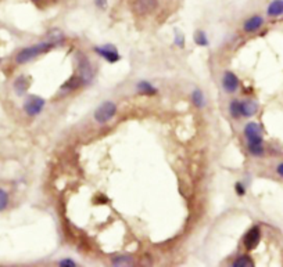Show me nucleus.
<instances>
[{
	"mask_svg": "<svg viewBox=\"0 0 283 267\" xmlns=\"http://www.w3.org/2000/svg\"><path fill=\"white\" fill-rule=\"evenodd\" d=\"M63 40H64L63 33L54 32L51 35V39H49V40L39 42V43H35V45L28 46V47L21 48L20 51L17 53V56H16V63L17 64H27V63L38 58L42 54L49 53L50 50H53L56 46H59L60 43H63Z\"/></svg>",
	"mask_w": 283,
	"mask_h": 267,
	"instance_id": "obj_1",
	"label": "nucleus"
},
{
	"mask_svg": "<svg viewBox=\"0 0 283 267\" xmlns=\"http://www.w3.org/2000/svg\"><path fill=\"white\" fill-rule=\"evenodd\" d=\"M244 137L247 140L249 153L253 157H263L264 155V140L261 126L257 122H249L244 126Z\"/></svg>",
	"mask_w": 283,
	"mask_h": 267,
	"instance_id": "obj_2",
	"label": "nucleus"
},
{
	"mask_svg": "<svg viewBox=\"0 0 283 267\" xmlns=\"http://www.w3.org/2000/svg\"><path fill=\"white\" fill-rule=\"evenodd\" d=\"M116 114H117V105H116V103L107 100V101L101 103L96 108V111H95V121L98 124L104 125L110 122L116 116Z\"/></svg>",
	"mask_w": 283,
	"mask_h": 267,
	"instance_id": "obj_3",
	"label": "nucleus"
},
{
	"mask_svg": "<svg viewBox=\"0 0 283 267\" xmlns=\"http://www.w3.org/2000/svg\"><path fill=\"white\" fill-rule=\"evenodd\" d=\"M77 64H78V75L82 78L83 85H90L95 79V71L92 68V64L89 61V58L83 54L79 53L77 56Z\"/></svg>",
	"mask_w": 283,
	"mask_h": 267,
	"instance_id": "obj_4",
	"label": "nucleus"
},
{
	"mask_svg": "<svg viewBox=\"0 0 283 267\" xmlns=\"http://www.w3.org/2000/svg\"><path fill=\"white\" fill-rule=\"evenodd\" d=\"M45 104H46L45 98H42L39 95H30L25 98L22 108H24V112L28 116H38L42 114Z\"/></svg>",
	"mask_w": 283,
	"mask_h": 267,
	"instance_id": "obj_5",
	"label": "nucleus"
},
{
	"mask_svg": "<svg viewBox=\"0 0 283 267\" xmlns=\"http://www.w3.org/2000/svg\"><path fill=\"white\" fill-rule=\"evenodd\" d=\"M93 50H95V53H98L100 57L103 58V60H106L110 64H116V63H118L121 60V56H119L118 50L113 45L96 46Z\"/></svg>",
	"mask_w": 283,
	"mask_h": 267,
	"instance_id": "obj_6",
	"label": "nucleus"
},
{
	"mask_svg": "<svg viewBox=\"0 0 283 267\" xmlns=\"http://www.w3.org/2000/svg\"><path fill=\"white\" fill-rule=\"evenodd\" d=\"M158 7V0H135L132 10L137 16H147Z\"/></svg>",
	"mask_w": 283,
	"mask_h": 267,
	"instance_id": "obj_7",
	"label": "nucleus"
},
{
	"mask_svg": "<svg viewBox=\"0 0 283 267\" xmlns=\"http://www.w3.org/2000/svg\"><path fill=\"white\" fill-rule=\"evenodd\" d=\"M261 239V230L258 226H254L249 230L243 237V245L247 251H253L258 247Z\"/></svg>",
	"mask_w": 283,
	"mask_h": 267,
	"instance_id": "obj_8",
	"label": "nucleus"
},
{
	"mask_svg": "<svg viewBox=\"0 0 283 267\" xmlns=\"http://www.w3.org/2000/svg\"><path fill=\"white\" fill-rule=\"evenodd\" d=\"M240 86V80L232 71H226L222 77V87L226 93H234Z\"/></svg>",
	"mask_w": 283,
	"mask_h": 267,
	"instance_id": "obj_9",
	"label": "nucleus"
},
{
	"mask_svg": "<svg viewBox=\"0 0 283 267\" xmlns=\"http://www.w3.org/2000/svg\"><path fill=\"white\" fill-rule=\"evenodd\" d=\"M263 17L258 16V14H255V16H251V17H249V18L244 21L243 31L246 33H254V32H257L258 29L263 27Z\"/></svg>",
	"mask_w": 283,
	"mask_h": 267,
	"instance_id": "obj_10",
	"label": "nucleus"
},
{
	"mask_svg": "<svg viewBox=\"0 0 283 267\" xmlns=\"http://www.w3.org/2000/svg\"><path fill=\"white\" fill-rule=\"evenodd\" d=\"M258 111V104L254 100H242L240 101V112L242 118H251L253 115L257 114Z\"/></svg>",
	"mask_w": 283,
	"mask_h": 267,
	"instance_id": "obj_11",
	"label": "nucleus"
},
{
	"mask_svg": "<svg viewBox=\"0 0 283 267\" xmlns=\"http://www.w3.org/2000/svg\"><path fill=\"white\" fill-rule=\"evenodd\" d=\"M30 85H31L30 78L24 77V75H20V77H17V79L14 80L13 87H14V92H16L17 94L24 95L27 92H28Z\"/></svg>",
	"mask_w": 283,
	"mask_h": 267,
	"instance_id": "obj_12",
	"label": "nucleus"
},
{
	"mask_svg": "<svg viewBox=\"0 0 283 267\" xmlns=\"http://www.w3.org/2000/svg\"><path fill=\"white\" fill-rule=\"evenodd\" d=\"M81 86H83L82 78L79 77V75H74V77L69 78L66 83H63L61 92H74V90H77V89H79Z\"/></svg>",
	"mask_w": 283,
	"mask_h": 267,
	"instance_id": "obj_13",
	"label": "nucleus"
},
{
	"mask_svg": "<svg viewBox=\"0 0 283 267\" xmlns=\"http://www.w3.org/2000/svg\"><path fill=\"white\" fill-rule=\"evenodd\" d=\"M136 90L137 93L145 95H156L157 93H158V89H157L154 85H151L150 82H147V80H140V82H137Z\"/></svg>",
	"mask_w": 283,
	"mask_h": 267,
	"instance_id": "obj_14",
	"label": "nucleus"
},
{
	"mask_svg": "<svg viewBox=\"0 0 283 267\" xmlns=\"http://www.w3.org/2000/svg\"><path fill=\"white\" fill-rule=\"evenodd\" d=\"M266 14L269 17H279L283 14V0H272L268 4Z\"/></svg>",
	"mask_w": 283,
	"mask_h": 267,
	"instance_id": "obj_15",
	"label": "nucleus"
},
{
	"mask_svg": "<svg viewBox=\"0 0 283 267\" xmlns=\"http://www.w3.org/2000/svg\"><path fill=\"white\" fill-rule=\"evenodd\" d=\"M192 101H193V104H195L199 110L204 108L205 105L204 93H203L200 89H195V90L192 92Z\"/></svg>",
	"mask_w": 283,
	"mask_h": 267,
	"instance_id": "obj_16",
	"label": "nucleus"
},
{
	"mask_svg": "<svg viewBox=\"0 0 283 267\" xmlns=\"http://www.w3.org/2000/svg\"><path fill=\"white\" fill-rule=\"evenodd\" d=\"M233 267H251L254 266V260L249 255H240L239 258H236L232 263Z\"/></svg>",
	"mask_w": 283,
	"mask_h": 267,
	"instance_id": "obj_17",
	"label": "nucleus"
},
{
	"mask_svg": "<svg viewBox=\"0 0 283 267\" xmlns=\"http://www.w3.org/2000/svg\"><path fill=\"white\" fill-rule=\"evenodd\" d=\"M229 114L233 119H240L242 118V112H240V100L234 98L229 103Z\"/></svg>",
	"mask_w": 283,
	"mask_h": 267,
	"instance_id": "obj_18",
	"label": "nucleus"
},
{
	"mask_svg": "<svg viewBox=\"0 0 283 267\" xmlns=\"http://www.w3.org/2000/svg\"><path fill=\"white\" fill-rule=\"evenodd\" d=\"M195 43L197 46H201V47H205V46H208L210 45V40L207 38V35H205L204 31H196L195 32Z\"/></svg>",
	"mask_w": 283,
	"mask_h": 267,
	"instance_id": "obj_19",
	"label": "nucleus"
},
{
	"mask_svg": "<svg viewBox=\"0 0 283 267\" xmlns=\"http://www.w3.org/2000/svg\"><path fill=\"white\" fill-rule=\"evenodd\" d=\"M9 202H10V197H9L7 191L3 190V188L0 187V212H3V210L7 209Z\"/></svg>",
	"mask_w": 283,
	"mask_h": 267,
	"instance_id": "obj_20",
	"label": "nucleus"
},
{
	"mask_svg": "<svg viewBox=\"0 0 283 267\" xmlns=\"http://www.w3.org/2000/svg\"><path fill=\"white\" fill-rule=\"evenodd\" d=\"M234 191H236V194H237L239 197H244V195H246V186H244L242 181H237V183L234 184Z\"/></svg>",
	"mask_w": 283,
	"mask_h": 267,
	"instance_id": "obj_21",
	"label": "nucleus"
},
{
	"mask_svg": "<svg viewBox=\"0 0 283 267\" xmlns=\"http://www.w3.org/2000/svg\"><path fill=\"white\" fill-rule=\"evenodd\" d=\"M113 263L116 266H124V265H129L131 263V258L128 256H119V258H116L113 260Z\"/></svg>",
	"mask_w": 283,
	"mask_h": 267,
	"instance_id": "obj_22",
	"label": "nucleus"
},
{
	"mask_svg": "<svg viewBox=\"0 0 283 267\" xmlns=\"http://www.w3.org/2000/svg\"><path fill=\"white\" fill-rule=\"evenodd\" d=\"M174 43H175L178 47H183L185 46V36L182 33H175V39H174Z\"/></svg>",
	"mask_w": 283,
	"mask_h": 267,
	"instance_id": "obj_23",
	"label": "nucleus"
},
{
	"mask_svg": "<svg viewBox=\"0 0 283 267\" xmlns=\"http://www.w3.org/2000/svg\"><path fill=\"white\" fill-rule=\"evenodd\" d=\"M59 266H66V267H75L77 266V262H74L72 259H61L59 262Z\"/></svg>",
	"mask_w": 283,
	"mask_h": 267,
	"instance_id": "obj_24",
	"label": "nucleus"
},
{
	"mask_svg": "<svg viewBox=\"0 0 283 267\" xmlns=\"http://www.w3.org/2000/svg\"><path fill=\"white\" fill-rule=\"evenodd\" d=\"M95 6L98 7V9H106V6H107V0H95Z\"/></svg>",
	"mask_w": 283,
	"mask_h": 267,
	"instance_id": "obj_25",
	"label": "nucleus"
},
{
	"mask_svg": "<svg viewBox=\"0 0 283 267\" xmlns=\"http://www.w3.org/2000/svg\"><path fill=\"white\" fill-rule=\"evenodd\" d=\"M276 173H278L281 177H283V162L279 163V165L276 166Z\"/></svg>",
	"mask_w": 283,
	"mask_h": 267,
	"instance_id": "obj_26",
	"label": "nucleus"
},
{
	"mask_svg": "<svg viewBox=\"0 0 283 267\" xmlns=\"http://www.w3.org/2000/svg\"><path fill=\"white\" fill-rule=\"evenodd\" d=\"M32 1H39V0H32Z\"/></svg>",
	"mask_w": 283,
	"mask_h": 267,
	"instance_id": "obj_27",
	"label": "nucleus"
},
{
	"mask_svg": "<svg viewBox=\"0 0 283 267\" xmlns=\"http://www.w3.org/2000/svg\"><path fill=\"white\" fill-rule=\"evenodd\" d=\"M0 63H1V58H0Z\"/></svg>",
	"mask_w": 283,
	"mask_h": 267,
	"instance_id": "obj_28",
	"label": "nucleus"
}]
</instances>
